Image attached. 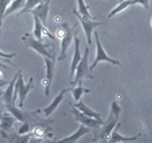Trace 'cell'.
<instances>
[{
  "mask_svg": "<svg viewBox=\"0 0 152 143\" xmlns=\"http://www.w3.org/2000/svg\"><path fill=\"white\" fill-rule=\"evenodd\" d=\"M22 41L27 47L32 48L37 53L41 55L43 57H47L52 60H56L54 46L51 44H46L40 41H38L30 33H26L22 37Z\"/></svg>",
  "mask_w": 152,
  "mask_h": 143,
  "instance_id": "2",
  "label": "cell"
},
{
  "mask_svg": "<svg viewBox=\"0 0 152 143\" xmlns=\"http://www.w3.org/2000/svg\"><path fill=\"white\" fill-rule=\"evenodd\" d=\"M5 107L17 120H18L20 122H24L25 115H24L23 111H21L18 107H17L15 105H5Z\"/></svg>",
  "mask_w": 152,
  "mask_h": 143,
  "instance_id": "21",
  "label": "cell"
},
{
  "mask_svg": "<svg viewBox=\"0 0 152 143\" xmlns=\"http://www.w3.org/2000/svg\"><path fill=\"white\" fill-rule=\"evenodd\" d=\"M10 82H7V81H4V80L0 79V88L5 86V85H8Z\"/></svg>",
  "mask_w": 152,
  "mask_h": 143,
  "instance_id": "29",
  "label": "cell"
},
{
  "mask_svg": "<svg viewBox=\"0 0 152 143\" xmlns=\"http://www.w3.org/2000/svg\"><path fill=\"white\" fill-rule=\"evenodd\" d=\"M26 0H13L11 4V5L7 8L4 15V18H5L7 16H9L10 14H12V13H14L18 10H22L25 5H26Z\"/></svg>",
  "mask_w": 152,
  "mask_h": 143,
  "instance_id": "20",
  "label": "cell"
},
{
  "mask_svg": "<svg viewBox=\"0 0 152 143\" xmlns=\"http://www.w3.org/2000/svg\"><path fill=\"white\" fill-rule=\"evenodd\" d=\"M119 143H123V142H119Z\"/></svg>",
  "mask_w": 152,
  "mask_h": 143,
  "instance_id": "35",
  "label": "cell"
},
{
  "mask_svg": "<svg viewBox=\"0 0 152 143\" xmlns=\"http://www.w3.org/2000/svg\"><path fill=\"white\" fill-rule=\"evenodd\" d=\"M88 133H90V128L85 127L83 125H80L74 133H72L71 135L67 137L61 139L60 141L54 142L53 143H76L80 138H82L85 134Z\"/></svg>",
  "mask_w": 152,
  "mask_h": 143,
  "instance_id": "12",
  "label": "cell"
},
{
  "mask_svg": "<svg viewBox=\"0 0 152 143\" xmlns=\"http://www.w3.org/2000/svg\"><path fill=\"white\" fill-rule=\"evenodd\" d=\"M95 143H99V142H95Z\"/></svg>",
  "mask_w": 152,
  "mask_h": 143,
  "instance_id": "36",
  "label": "cell"
},
{
  "mask_svg": "<svg viewBox=\"0 0 152 143\" xmlns=\"http://www.w3.org/2000/svg\"><path fill=\"white\" fill-rule=\"evenodd\" d=\"M29 131H30V126H29V124L26 123V122H24L22 124V126L18 128V135H26V134H27L29 133Z\"/></svg>",
  "mask_w": 152,
  "mask_h": 143,
  "instance_id": "27",
  "label": "cell"
},
{
  "mask_svg": "<svg viewBox=\"0 0 152 143\" xmlns=\"http://www.w3.org/2000/svg\"><path fill=\"white\" fill-rule=\"evenodd\" d=\"M0 61H4V59L3 58H0Z\"/></svg>",
  "mask_w": 152,
  "mask_h": 143,
  "instance_id": "30",
  "label": "cell"
},
{
  "mask_svg": "<svg viewBox=\"0 0 152 143\" xmlns=\"http://www.w3.org/2000/svg\"><path fill=\"white\" fill-rule=\"evenodd\" d=\"M67 91H70V89H63V90H61V92L53 98L52 103L48 106H46V107L42 109V111L45 113L46 117H49L53 111L58 108V106L61 105V103L64 99V96Z\"/></svg>",
  "mask_w": 152,
  "mask_h": 143,
  "instance_id": "14",
  "label": "cell"
},
{
  "mask_svg": "<svg viewBox=\"0 0 152 143\" xmlns=\"http://www.w3.org/2000/svg\"><path fill=\"white\" fill-rule=\"evenodd\" d=\"M21 70H19L15 76L13 77L12 80L9 83L6 90L3 92V101L4 102V105H14L13 104V95H14V88H15V83L17 82V80L18 78V76L20 74Z\"/></svg>",
  "mask_w": 152,
  "mask_h": 143,
  "instance_id": "13",
  "label": "cell"
},
{
  "mask_svg": "<svg viewBox=\"0 0 152 143\" xmlns=\"http://www.w3.org/2000/svg\"><path fill=\"white\" fill-rule=\"evenodd\" d=\"M129 5H131V3H130L129 0H124V1H122V2H121L116 7H115V8L108 13L107 17H108L109 18H113L114 16H115L116 14H118L119 13L122 12L123 10H125L126 8H128Z\"/></svg>",
  "mask_w": 152,
  "mask_h": 143,
  "instance_id": "23",
  "label": "cell"
},
{
  "mask_svg": "<svg viewBox=\"0 0 152 143\" xmlns=\"http://www.w3.org/2000/svg\"><path fill=\"white\" fill-rule=\"evenodd\" d=\"M120 1H121V2H122V1H123V0H120Z\"/></svg>",
  "mask_w": 152,
  "mask_h": 143,
  "instance_id": "33",
  "label": "cell"
},
{
  "mask_svg": "<svg viewBox=\"0 0 152 143\" xmlns=\"http://www.w3.org/2000/svg\"><path fill=\"white\" fill-rule=\"evenodd\" d=\"M1 94H2V92H1V91H0V95H1Z\"/></svg>",
  "mask_w": 152,
  "mask_h": 143,
  "instance_id": "32",
  "label": "cell"
},
{
  "mask_svg": "<svg viewBox=\"0 0 152 143\" xmlns=\"http://www.w3.org/2000/svg\"><path fill=\"white\" fill-rule=\"evenodd\" d=\"M1 100H3V99H2V98H0V101H1Z\"/></svg>",
  "mask_w": 152,
  "mask_h": 143,
  "instance_id": "31",
  "label": "cell"
},
{
  "mask_svg": "<svg viewBox=\"0 0 152 143\" xmlns=\"http://www.w3.org/2000/svg\"><path fill=\"white\" fill-rule=\"evenodd\" d=\"M80 41L77 37L75 33V52H74V56H73V59H72V62H71V66H70L71 77H73L75 76V72L76 71L77 66H78V64H79V63L80 62V60L82 58L81 52H80Z\"/></svg>",
  "mask_w": 152,
  "mask_h": 143,
  "instance_id": "15",
  "label": "cell"
},
{
  "mask_svg": "<svg viewBox=\"0 0 152 143\" xmlns=\"http://www.w3.org/2000/svg\"><path fill=\"white\" fill-rule=\"evenodd\" d=\"M83 81H80L78 83V85L75 87V88H72L70 89V91H72L73 96H74V99L75 102H79L81 98V96L83 95L84 93H88L90 92V90L87 89V88H84L83 87Z\"/></svg>",
  "mask_w": 152,
  "mask_h": 143,
  "instance_id": "18",
  "label": "cell"
},
{
  "mask_svg": "<svg viewBox=\"0 0 152 143\" xmlns=\"http://www.w3.org/2000/svg\"><path fill=\"white\" fill-rule=\"evenodd\" d=\"M33 20H34V29H33V37L37 39L38 41H42V35H43V30L46 27L42 24V22L39 20V18L33 16Z\"/></svg>",
  "mask_w": 152,
  "mask_h": 143,
  "instance_id": "19",
  "label": "cell"
},
{
  "mask_svg": "<svg viewBox=\"0 0 152 143\" xmlns=\"http://www.w3.org/2000/svg\"><path fill=\"white\" fill-rule=\"evenodd\" d=\"M121 112H122V107L118 105L116 101H113L110 106L109 116L106 121H104V124L102 125L100 134H99V138L103 142H108L111 133L113 132L115 127H116V125L119 123L118 120H119Z\"/></svg>",
  "mask_w": 152,
  "mask_h": 143,
  "instance_id": "1",
  "label": "cell"
},
{
  "mask_svg": "<svg viewBox=\"0 0 152 143\" xmlns=\"http://www.w3.org/2000/svg\"><path fill=\"white\" fill-rule=\"evenodd\" d=\"M74 106L75 107L76 109H78L81 113H83L84 115H86L88 117H90V118L98 119V120H102V114L99 113V112H96L95 111H94L93 109H91L90 107H88V105H86L81 99L79 102H77L76 104H75Z\"/></svg>",
  "mask_w": 152,
  "mask_h": 143,
  "instance_id": "17",
  "label": "cell"
},
{
  "mask_svg": "<svg viewBox=\"0 0 152 143\" xmlns=\"http://www.w3.org/2000/svg\"><path fill=\"white\" fill-rule=\"evenodd\" d=\"M77 3H78V12H79V13L81 16L85 17L87 18L94 20L95 18H94L90 14V13H89V7L86 4L85 1L84 0H77Z\"/></svg>",
  "mask_w": 152,
  "mask_h": 143,
  "instance_id": "22",
  "label": "cell"
},
{
  "mask_svg": "<svg viewBox=\"0 0 152 143\" xmlns=\"http://www.w3.org/2000/svg\"><path fill=\"white\" fill-rule=\"evenodd\" d=\"M132 4H141L144 9H150V0H129Z\"/></svg>",
  "mask_w": 152,
  "mask_h": 143,
  "instance_id": "26",
  "label": "cell"
},
{
  "mask_svg": "<svg viewBox=\"0 0 152 143\" xmlns=\"http://www.w3.org/2000/svg\"><path fill=\"white\" fill-rule=\"evenodd\" d=\"M88 55L89 48L86 47L84 55H82L80 62L77 66L75 77L71 82L72 84L75 85L79 82L83 81L84 79H94V77L92 76V73L90 72V67L88 66Z\"/></svg>",
  "mask_w": 152,
  "mask_h": 143,
  "instance_id": "4",
  "label": "cell"
},
{
  "mask_svg": "<svg viewBox=\"0 0 152 143\" xmlns=\"http://www.w3.org/2000/svg\"><path fill=\"white\" fill-rule=\"evenodd\" d=\"M45 65H46V83L45 87V95L48 97L50 94V89H51V84L53 79V74H54V69H55V60L49 59L47 57H43Z\"/></svg>",
  "mask_w": 152,
  "mask_h": 143,
  "instance_id": "10",
  "label": "cell"
},
{
  "mask_svg": "<svg viewBox=\"0 0 152 143\" xmlns=\"http://www.w3.org/2000/svg\"><path fill=\"white\" fill-rule=\"evenodd\" d=\"M94 37H95V43H96V57H95L94 63L90 66V72L91 73L93 72L94 68L97 66V64L99 63L100 62H107V63H109L115 65V66H122V63L119 61H117L115 59H113V58H111L110 56H108L107 55L106 51L104 50V48H103L101 41H100L98 32H94Z\"/></svg>",
  "mask_w": 152,
  "mask_h": 143,
  "instance_id": "6",
  "label": "cell"
},
{
  "mask_svg": "<svg viewBox=\"0 0 152 143\" xmlns=\"http://www.w3.org/2000/svg\"><path fill=\"white\" fill-rule=\"evenodd\" d=\"M45 0H26L25 7L18 13V15L20 16V15L24 14L25 13H29L31 10H32L33 8H35L37 5H39V4H41Z\"/></svg>",
  "mask_w": 152,
  "mask_h": 143,
  "instance_id": "24",
  "label": "cell"
},
{
  "mask_svg": "<svg viewBox=\"0 0 152 143\" xmlns=\"http://www.w3.org/2000/svg\"><path fill=\"white\" fill-rule=\"evenodd\" d=\"M1 114H2V113H1V111H0V115H1Z\"/></svg>",
  "mask_w": 152,
  "mask_h": 143,
  "instance_id": "34",
  "label": "cell"
},
{
  "mask_svg": "<svg viewBox=\"0 0 152 143\" xmlns=\"http://www.w3.org/2000/svg\"><path fill=\"white\" fill-rule=\"evenodd\" d=\"M73 13L77 17V18L80 20L82 27H83V30L85 32V35H86V38H87V41H88V45H91L92 44V33L94 31V28H95L96 27L98 26H101L102 25V22H96L95 20H93V19H89V18H87L85 17L81 16L79 12L74 9L73 11Z\"/></svg>",
  "mask_w": 152,
  "mask_h": 143,
  "instance_id": "7",
  "label": "cell"
},
{
  "mask_svg": "<svg viewBox=\"0 0 152 143\" xmlns=\"http://www.w3.org/2000/svg\"><path fill=\"white\" fill-rule=\"evenodd\" d=\"M75 27H71L68 23L65 22L62 25V30H63V35L61 39V55L58 57L59 61H65L67 58V50L70 47L76 32H75Z\"/></svg>",
  "mask_w": 152,
  "mask_h": 143,
  "instance_id": "5",
  "label": "cell"
},
{
  "mask_svg": "<svg viewBox=\"0 0 152 143\" xmlns=\"http://www.w3.org/2000/svg\"><path fill=\"white\" fill-rule=\"evenodd\" d=\"M50 3L51 0H45L44 2H42L41 4H39V5H37L35 8H33L29 12L33 16L39 18V20L44 25V27H46L47 24V17L50 9Z\"/></svg>",
  "mask_w": 152,
  "mask_h": 143,
  "instance_id": "9",
  "label": "cell"
},
{
  "mask_svg": "<svg viewBox=\"0 0 152 143\" xmlns=\"http://www.w3.org/2000/svg\"><path fill=\"white\" fill-rule=\"evenodd\" d=\"M13 0H0V27L3 25V20H4V15L9 7L10 4Z\"/></svg>",
  "mask_w": 152,
  "mask_h": 143,
  "instance_id": "25",
  "label": "cell"
},
{
  "mask_svg": "<svg viewBox=\"0 0 152 143\" xmlns=\"http://www.w3.org/2000/svg\"><path fill=\"white\" fill-rule=\"evenodd\" d=\"M15 56V54H6L0 50V58H6V59H12Z\"/></svg>",
  "mask_w": 152,
  "mask_h": 143,
  "instance_id": "28",
  "label": "cell"
},
{
  "mask_svg": "<svg viewBox=\"0 0 152 143\" xmlns=\"http://www.w3.org/2000/svg\"><path fill=\"white\" fill-rule=\"evenodd\" d=\"M122 126L121 122H119L116 127H115V129L113 130V132L111 133V135L109 137V140L107 143H119V142H135L137 139L142 135V133H138L137 135L131 136V137H127V136H123L121 133H119V129Z\"/></svg>",
  "mask_w": 152,
  "mask_h": 143,
  "instance_id": "11",
  "label": "cell"
},
{
  "mask_svg": "<svg viewBox=\"0 0 152 143\" xmlns=\"http://www.w3.org/2000/svg\"><path fill=\"white\" fill-rule=\"evenodd\" d=\"M32 82H33V77H30L28 83L25 84L23 75L20 72L18 78L17 80L15 83V88H14V95H13V104L15 105L17 100L18 99V107L22 108L24 106L25 101L26 99V97L28 96L29 92L33 88L32 86Z\"/></svg>",
  "mask_w": 152,
  "mask_h": 143,
  "instance_id": "3",
  "label": "cell"
},
{
  "mask_svg": "<svg viewBox=\"0 0 152 143\" xmlns=\"http://www.w3.org/2000/svg\"><path fill=\"white\" fill-rule=\"evenodd\" d=\"M72 105V113L74 114L75 119L77 122L80 123V125H83L85 127H88V128H99L100 127H102V125L104 124L103 120H98L95 119H93L90 117H88L86 115H84L83 113H81L78 109H76L75 107Z\"/></svg>",
  "mask_w": 152,
  "mask_h": 143,
  "instance_id": "8",
  "label": "cell"
},
{
  "mask_svg": "<svg viewBox=\"0 0 152 143\" xmlns=\"http://www.w3.org/2000/svg\"><path fill=\"white\" fill-rule=\"evenodd\" d=\"M16 119L9 113L0 115V130L2 133H9L14 125Z\"/></svg>",
  "mask_w": 152,
  "mask_h": 143,
  "instance_id": "16",
  "label": "cell"
}]
</instances>
